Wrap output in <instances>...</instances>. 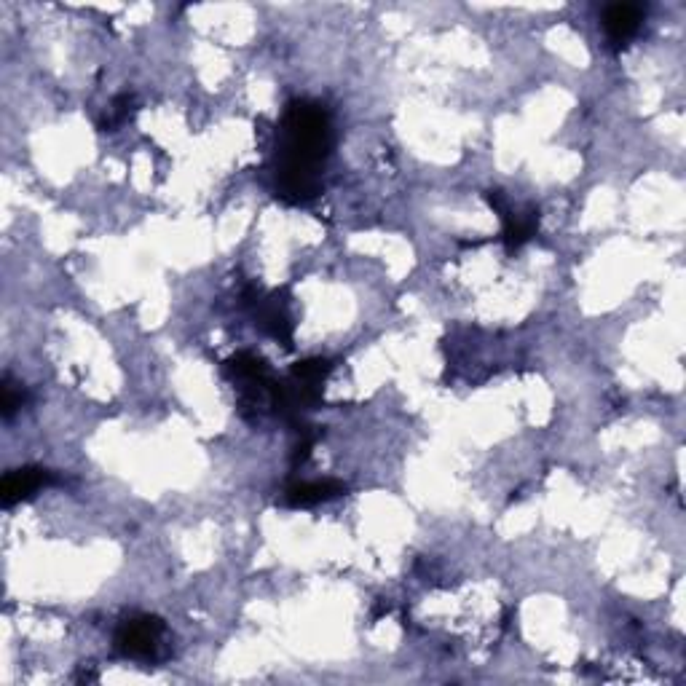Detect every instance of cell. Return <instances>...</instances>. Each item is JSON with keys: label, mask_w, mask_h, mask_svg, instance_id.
Here are the masks:
<instances>
[{"label": "cell", "mask_w": 686, "mask_h": 686, "mask_svg": "<svg viewBox=\"0 0 686 686\" xmlns=\"http://www.w3.org/2000/svg\"><path fill=\"white\" fill-rule=\"evenodd\" d=\"M132 113H134V100L129 97V94H121V97H116V100H113V105L108 108V113L102 116L100 129L102 132H116L118 126L126 124V121L132 118Z\"/></svg>", "instance_id": "obj_8"}, {"label": "cell", "mask_w": 686, "mask_h": 686, "mask_svg": "<svg viewBox=\"0 0 686 686\" xmlns=\"http://www.w3.org/2000/svg\"><path fill=\"white\" fill-rule=\"evenodd\" d=\"M333 148V124L325 105L290 102L279 126L277 196L287 204H306L319 193V172Z\"/></svg>", "instance_id": "obj_1"}, {"label": "cell", "mask_w": 686, "mask_h": 686, "mask_svg": "<svg viewBox=\"0 0 686 686\" xmlns=\"http://www.w3.org/2000/svg\"><path fill=\"white\" fill-rule=\"evenodd\" d=\"M161 638H164V622L151 614H137V617L121 622L116 633V649L124 657L151 660L159 654Z\"/></svg>", "instance_id": "obj_2"}, {"label": "cell", "mask_w": 686, "mask_h": 686, "mask_svg": "<svg viewBox=\"0 0 686 686\" xmlns=\"http://www.w3.org/2000/svg\"><path fill=\"white\" fill-rule=\"evenodd\" d=\"M330 368H333V365H330L327 360H303L295 365L293 376L290 378H295V381L303 386H311V389H322Z\"/></svg>", "instance_id": "obj_7"}, {"label": "cell", "mask_w": 686, "mask_h": 686, "mask_svg": "<svg viewBox=\"0 0 686 686\" xmlns=\"http://www.w3.org/2000/svg\"><path fill=\"white\" fill-rule=\"evenodd\" d=\"M22 402H25V389L19 384H14L11 378H3V402H0L3 419H11V416L22 408Z\"/></svg>", "instance_id": "obj_9"}, {"label": "cell", "mask_w": 686, "mask_h": 686, "mask_svg": "<svg viewBox=\"0 0 686 686\" xmlns=\"http://www.w3.org/2000/svg\"><path fill=\"white\" fill-rule=\"evenodd\" d=\"M255 319L263 333L271 338H277L279 343H285L287 349H293V330L295 322L287 311V303L279 301V295H268V298H255Z\"/></svg>", "instance_id": "obj_3"}, {"label": "cell", "mask_w": 686, "mask_h": 686, "mask_svg": "<svg viewBox=\"0 0 686 686\" xmlns=\"http://www.w3.org/2000/svg\"><path fill=\"white\" fill-rule=\"evenodd\" d=\"M638 27H641V9L630 3H614L603 14V30L617 46H625L638 33Z\"/></svg>", "instance_id": "obj_5"}, {"label": "cell", "mask_w": 686, "mask_h": 686, "mask_svg": "<svg viewBox=\"0 0 686 686\" xmlns=\"http://www.w3.org/2000/svg\"><path fill=\"white\" fill-rule=\"evenodd\" d=\"M49 483H54V477H51V472H46V469H14V472H9V475L3 477V488H0L3 504L11 507V504L22 502V499H30V496L38 494V491H41L43 486H49Z\"/></svg>", "instance_id": "obj_4"}, {"label": "cell", "mask_w": 686, "mask_h": 686, "mask_svg": "<svg viewBox=\"0 0 686 686\" xmlns=\"http://www.w3.org/2000/svg\"><path fill=\"white\" fill-rule=\"evenodd\" d=\"M346 491L338 480H311V483H295L285 491V504L290 507H314V504L330 502Z\"/></svg>", "instance_id": "obj_6"}]
</instances>
